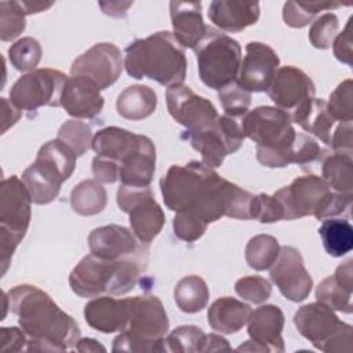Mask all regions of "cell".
Masks as SVG:
<instances>
[{
	"mask_svg": "<svg viewBox=\"0 0 353 353\" xmlns=\"http://www.w3.org/2000/svg\"><path fill=\"white\" fill-rule=\"evenodd\" d=\"M6 307L18 317L29 352H66L76 347L80 328L51 296L36 285L21 284L4 295Z\"/></svg>",
	"mask_w": 353,
	"mask_h": 353,
	"instance_id": "cell-1",
	"label": "cell"
},
{
	"mask_svg": "<svg viewBox=\"0 0 353 353\" xmlns=\"http://www.w3.org/2000/svg\"><path fill=\"white\" fill-rule=\"evenodd\" d=\"M236 188L201 161L171 165L160 179L168 210L193 215L207 225L226 216Z\"/></svg>",
	"mask_w": 353,
	"mask_h": 353,
	"instance_id": "cell-2",
	"label": "cell"
},
{
	"mask_svg": "<svg viewBox=\"0 0 353 353\" xmlns=\"http://www.w3.org/2000/svg\"><path fill=\"white\" fill-rule=\"evenodd\" d=\"M124 68L134 79H150L167 88L183 84L188 61L172 33L156 32L131 41L125 48Z\"/></svg>",
	"mask_w": 353,
	"mask_h": 353,
	"instance_id": "cell-3",
	"label": "cell"
},
{
	"mask_svg": "<svg viewBox=\"0 0 353 353\" xmlns=\"http://www.w3.org/2000/svg\"><path fill=\"white\" fill-rule=\"evenodd\" d=\"M245 138L256 143V160L270 168L288 167L296 132L288 112L276 106H258L241 119Z\"/></svg>",
	"mask_w": 353,
	"mask_h": 353,
	"instance_id": "cell-4",
	"label": "cell"
},
{
	"mask_svg": "<svg viewBox=\"0 0 353 353\" xmlns=\"http://www.w3.org/2000/svg\"><path fill=\"white\" fill-rule=\"evenodd\" d=\"M145 269L146 263L138 261H108L90 254L70 272L69 285L81 298L123 295L137 285Z\"/></svg>",
	"mask_w": 353,
	"mask_h": 353,
	"instance_id": "cell-5",
	"label": "cell"
},
{
	"mask_svg": "<svg viewBox=\"0 0 353 353\" xmlns=\"http://www.w3.org/2000/svg\"><path fill=\"white\" fill-rule=\"evenodd\" d=\"M273 196L279 201L285 221L307 215L324 221L345 212L353 199V194L332 192L320 176L313 174L295 178Z\"/></svg>",
	"mask_w": 353,
	"mask_h": 353,
	"instance_id": "cell-6",
	"label": "cell"
},
{
	"mask_svg": "<svg viewBox=\"0 0 353 353\" xmlns=\"http://www.w3.org/2000/svg\"><path fill=\"white\" fill-rule=\"evenodd\" d=\"M76 157L59 139L40 148L36 160L22 172V181L34 204H48L58 197L62 183L74 171Z\"/></svg>",
	"mask_w": 353,
	"mask_h": 353,
	"instance_id": "cell-7",
	"label": "cell"
},
{
	"mask_svg": "<svg viewBox=\"0 0 353 353\" xmlns=\"http://www.w3.org/2000/svg\"><path fill=\"white\" fill-rule=\"evenodd\" d=\"M32 197L17 175L4 178L0 185V254L1 274H6L12 254L25 237L30 218Z\"/></svg>",
	"mask_w": 353,
	"mask_h": 353,
	"instance_id": "cell-8",
	"label": "cell"
},
{
	"mask_svg": "<svg viewBox=\"0 0 353 353\" xmlns=\"http://www.w3.org/2000/svg\"><path fill=\"white\" fill-rule=\"evenodd\" d=\"M194 51L199 76L207 87L219 91L237 80L241 63V47L237 40L208 26Z\"/></svg>",
	"mask_w": 353,
	"mask_h": 353,
	"instance_id": "cell-9",
	"label": "cell"
},
{
	"mask_svg": "<svg viewBox=\"0 0 353 353\" xmlns=\"http://www.w3.org/2000/svg\"><path fill=\"white\" fill-rule=\"evenodd\" d=\"M294 324L299 334L321 352H352V325L341 321L332 309L319 301L299 307Z\"/></svg>",
	"mask_w": 353,
	"mask_h": 353,
	"instance_id": "cell-10",
	"label": "cell"
},
{
	"mask_svg": "<svg viewBox=\"0 0 353 353\" xmlns=\"http://www.w3.org/2000/svg\"><path fill=\"white\" fill-rule=\"evenodd\" d=\"M182 138H186L201 154V163L214 170L222 165L228 154L241 148L245 135L239 119L223 114L214 125L199 131H185Z\"/></svg>",
	"mask_w": 353,
	"mask_h": 353,
	"instance_id": "cell-11",
	"label": "cell"
},
{
	"mask_svg": "<svg viewBox=\"0 0 353 353\" xmlns=\"http://www.w3.org/2000/svg\"><path fill=\"white\" fill-rule=\"evenodd\" d=\"M68 77L55 69H34L21 76L10 90V101L19 110H36L41 106H61Z\"/></svg>",
	"mask_w": 353,
	"mask_h": 353,
	"instance_id": "cell-12",
	"label": "cell"
},
{
	"mask_svg": "<svg viewBox=\"0 0 353 353\" xmlns=\"http://www.w3.org/2000/svg\"><path fill=\"white\" fill-rule=\"evenodd\" d=\"M117 204L130 216V226L139 241L149 244L163 229L165 215L154 200L149 186L137 188L120 185Z\"/></svg>",
	"mask_w": 353,
	"mask_h": 353,
	"instance_id": "cell-13",
	"label": "cell"
},
{
	"mask_svg": "<svg viewBox=\"0 0 353 353\" xmlns=\"http://www.w3.org/2000/svg\"><path fill=\"white\" fill-rule=\"evenodd\" d=\"M88 247L92 255L108 261L131 259L148 265L149 248L138 240L132 230L120 225L95 228L88 234Z\"/></svg>",
	"mask_w": 353,
	"mask_h": 353,
	"instance_id": "cell-14",
	"label": "cell"
},
{
	"mask_svg": "<svg viewBox=\"0 0 353 353\" xmlns=\"http://www.w3.org/2000/svg\"><path fill=\"white\" fill-rule=\"evenodd\" d=\"M165 101L171 117L186 131L205 130L214 125L219 117L210 99L197 95L185 84L167 88Z\"/></svg>",
	"mask_w": 353,
	"mask_h": 353,
	"instance_id": "cell-15",
	"label": "cell"
},
{
	"mask_svg": "<svg viewBox=\"0 0 353 353\" xmlns=\"http://www.w3.org/2000/svg\"><path fill=\"white\" fill-rule=\"evenodd\" d=\"M121 51L112 43H98L77 57L70 66V76L91 79L101 90L114 84L123 70Z\"/></svg>",
	"mask_w": 353,
	"mask_h": 353,
	"instance_id": "cell-16",
	"label": "cell"
},
{
	"mask_svg": "<svg viewBox=\"0 0 353 353\" xmlns=\"http://www.w3.org/2000/svg\"><path fill=\"white\" fill-rule=\"evenodd\" d=\"M270 279L280 292L292 302L305 301L313 287L301 252L291 245L280 247L279 256L270 266Z\"/></svg>",
	"mask_w": 353,
	"mask_h": 353,
	"instance_id": "cell-17",
	"label": "cell"
},
{
	"mask_svg": "<svg viewBox=\"0 0 353 353\" xmlns=\"http://www.w3.org/2000/svg\"><path fill=\"white\" fill-rule=\"evenodd\" d=\"M279 65V55L270 46L251 41L245 46V55L240 63L236 83L248 92L268 91Z\"/></svg>",
	"mask_w": 353,
	"mask_h": 353,
	"instance_id": "cell-18",
	"label": "cell"
},
{
	"mask_svg": "<svg viewBox=\"0 0 353 353\" xmlns=\"http://www.w3.org/2000/svg\"><path fill=\"white\" fill-rule=\"evenodd\" d=\"M250 341L237 350L244 352H284V314L276 305H263L251 312L247 321Z\"/></svg>",
	"mask_w": 353,
	"mask_h": 353,
	"instance_id": "cell-19",
	"label": "cell"
},
{
	"mask_svg": "<svg viewBox=\"0 0 353 353\" xmlns=\"http://www.w3.org/2000/svg\"><path fill=\"white\" fill-rule=\"evenodd\" d=\"M168 325V316L157 296H132L131 316L124 331L141 339L157 342L164 339Z\"/></svg>",
	"mask_w": 353,
	"mask_h": 353,
	"instance_id": "cell-20",
	"label": "cell"
},
{
	"mask_svg": "<svg viewBox=\"0 0 353 353\" xmlns=\"http://www.w3.org/2000/svg\"><path fill=\"white\" fill-rule=\"evenodd\" d=\"M266 92L276 108L288 112L294 110L305 99L314 97L316 87L303 70L288 65L277 69Z\"/></svg>",
	"mask_w": 353,
	"mask_h": 353,
	"instance_id": "cell-21",
	"label": "cell"
},
{
	"mask_svg": "<svg viewBox=\"0 0 353 353\" xmlns=\"http://www.w3.org/2000/svg\"><path fill=\"white\" fill-rule=\"evenodd\" d=\"M131 306L132 298L116 299L112 295H101L85 303L84 319L91 328L99 332H121L128 325Z\"/></svg>",
	"mask_w": 353,
	"mask_h": 353,
	"instance_id": "cell-22",
	"label": "cell"
},
{
	"mask_svg": "<svg viewBox=\"0 0 353 353\" xmlns=\"http://www.w3.org/2000/svg\"><path fill=\"white\" fill-rule=\"evenodd\" d=\"M61 106L74 119H94L103 109V97L91 79L70 76L62 91Z\"/></svg>",
	"mask_w": 353,
	"mask_h": 353,
	"instance_id": "cell-23",
	"label": "cell"
},
{
	"mask_svg": "<svg viewBox=\"0 0 353 353\" xmlns=\"http://www.w3.org/2000/svg\"><path fill=\"white\" fill-rule=\"evenodd\" d=\"M117 165L121 185L137 188L149 186L156 171V148L152 139L139 135L137 146Z\"/></svg>",
	"mask_w": 353,
	"mask_h": 353,
	"instance_id": "cell-24",
	"label": "cell"
},
{
	"mask_svg": "<svg viewBox=\"0 0 353 353\" xmlns=\"http://www.w3.org/2000/svg\"><path fill=\"white\" fill-rule=\"evenodd\" d=\"M172 36L182 48H196L208 26L203 21L200 1H170Z\"/></svg>",
	"mask_w": 353,
	"mask_h": 353,
	"instance_id": "cell-25",
	"label": "cell"
},
{
	"mask_svg": "<svg viewBox=\"0 0 353 353\" xmlns=\"http://www.w3.org/2000/svg\"><path fill=\"white\" fill-rule=\"evenodd\" d=\"M261 15L258 1L215 0L208 7L210 21L223 32L237 33L258 22Z\"/></svg>",
	"mask_w": 353,
	"mask_h": 353,
	"instance_id": "cell-26",
	"label": "cell"
},
{
	"mask_svg": "<svg viewBox=\"0 0 353 353\" xmlns=\"http://www.w3.org/2000/svg\"><path fill=\"white\" fill-rule=\"evenodd\" d=\"M291 120L301 125L306 132L319 138L323 143L330 145L331 142V128L335 123L328 112L327 102L319 98H307L299 103L294 110Z\"/></svg>",
	"mask_w": 353,
	"mask_h": 353,
	"instance_id": "cell-27",
	"label": "cell"
},
{
	"mask_svg": "<svg viewBox=\"0 0 353 353\" xmlns=\"http://www.w3.org/2000/svg\"><path fill=\"white\" fill-rule=\"evenodd\" d=\"M251 306L230 296L214 301L207 312L210 327L219 334H234L248 321Z\"/></svg>",
	"mask_w": 353,
	"mask_h": 353,
	"instance_id": "cell-28",
	"label": "cell"
},
{
	"mask_svg": "<svg viewBox=\"0 0 353 353\" xmlns=\"http://www.w3.org/2000/svg\"><path fill=\"white\" fill-rule=\"evenodd\" d=\"M157 106V95L153 88L143 84H134L124 88L116 101L117 113L132 121L149 117Z\"/></svg>",
	"mask_w": 353,
	"mask_h": 353,
	"instance_id": "cell-29",
	"label": "cell"
},
{
	"mask_svg": "<svg viewBox=\"0 0 353 353\" xmlns=\"http://www.w3.org/2000/svg\"><path fill=\"white\" fill-rule=\"evenodd\" d=\"M139 134H134L120 127H105L95 132L91 148L97 156H102L119 163L138 143Z\"/></svg>",
	"mask_w": 353,
	"mask_h": 353,
	"instance_id": "cell-30",
	"label": "cell"
},
{
	"mask_svg": "<svg viewBox=\"0 0 353 353\" xmlns=\"http://www.w3.org/2000/svg\"><path fill=\"white\" fill-rule=\"evenodd\" d=\"M108 203L105 188L97 179H84L77 183L70 194V205L79 215L90 216L103 211Z\"/></svg>",
	"mask_w": 353,
	"mask_h": 353,
	"instance_id": "cell-31",
	"label": "cell"
},
{
	"mask_svg": "<svg viewBox=\"0 0 353 353\" xmlns=\"http://www.w3.org/2000/svg\"><path fill=\"white\" fill-rule=\"evenodd\" d=\"M323 181L338 193L353 194V160L349 154L334 153L324 157Z\"/></svg>",
	"mask_w": 353,
	"mask_h": 353,
	"instance_id": "cell-32",
	"label": "cell"
},
{
	"mask_svg": "<svg viewBox=\"0 0 353 353\" xmlns=\"http://www.w3.org/2000/svg\"><path fill=\"white\" fill-rule=\"evenodd\" d=\"M210 298V291L205 281L196 274L181 279L174 290V299L176 306L183 313H197L203 310Z\"/></svg>",
	"mask_w": 353,
	"mask_h": 353,
	"instance_id": "cell-33",
	"label": "cell"
},
{
	"mask_svg": "<svg viewBox=\"0 0 353 353\" xmlns=\"http://www.w3.org/2000/svg\"><path fill=\"white\" fill-rule=\"evenodd\" d=\"M324 250L331 256L339 258L353 248V228L346 219L328 218L319 228Z\"/></svg>",
	"mask_w": 353,
	"mask_h": 353,
	"instance_id": "cell-34",
	"label": "cell"
},
{
	"mask_svg": "<svg viewBox=\"0 0 353 353\" xmlns=\"http://www.w3.org/2000/svg\"><path fill=\"white\" fill-rule=\"evenodd\" d=\"M280 252V244L270 234H258L245 245V261L250 268L262 272L270 269Z\"/></svg>",
	"mask_w": 353,
	"mask_h": 353,
	"instance_id": "cell-35",
	"label": "cell"
},
{
	"mask_svg": "<svg viewBox=\"0 0 353 353\" xmlns=\"http://www.w3.org/2000/svg\"><path fill=\"white\" fill-rule=\"evenodd\" d=\"M353 287L339 283L334 276L325 277L316 288V298L332 310L352 313Z\"/></svg>",
	"mask_w": 353,
	"mask_h": 353,
	"instance_id": "cell-36",
	"label": "cell"
},
{
	"mask_svg": "<svg viewBox=\"0 0 353 353\" xmlns=\"http://www.w3.org/2000/svg\"><path fill=\"white\" fill-rule=\"evenodd\" d=\"M341 7L339 3L316 1H287L283 7V19L291 28L306 26L320 11Z\"/></svg>",
	"mask_w": 353,
	"mask_h": 353,
	"instance_id": "cell-37",
	"label": "cell"
},
{
	"mask_svg": "<svg viewBox=\"0 0 353 353\" xmlns=\"http://www.w3.org/2000/svg\"><path fill=\"white\" fill-rule=\"evenodd\" d=\"M92 138L91 127L87 123L79 119H72L61 125L57 139L69 146L74 154L80 157L91 148Z\"/></svg>",
	"mask_w": 353,
	"mask_h": 353,
	"instance_id": "cell-38",
	"label": "cell"
},
{
	"mask_svg": "<svg viewBox=\"0 0 353 353\" xmlns=\"http://www.w3.org/2000/svg\"><path fill=\"white\" fill-rule=\"evenodd\" d=\"M205 334L196 325H181L172 330L165 338L167 352L196 353L203 352Z\"/></svg>",
	"mask_w": 353,
	"mask_h": 353,
	"instance_id": "cell-39",
	"label": "cell"
},
{
	"mask_svg": "<svg viewBox=\"0 0 353 353\" xmlns=\"http://www.w3.org/2000/svg\"><path fill=\"white\" fill-rule=\"evenodd\" d=\"M11 65L19 70H34L41 59L40 43L33 37H22L8 48Z\"/></svg>",
	"mask_w": 353,
	"mask_h": 353,
	"instance_id": "cell-40",
	"label": "cell"
},
{
	"mask_svg": "<svg viewBox=\"0 0 353 353\" xmlns=\"http://www.w3.org/2000/svg\"><path fill=\"white\" fill-rule=\"evenodd\" d=\"M25 12L18 1L0 3V39L11 41L25 30Z\"/></svg>",
	"mask_w": 353,
	"mask_h": 353,
	"instance_id": "cell-41",
	"label": "cell"
},
{
	"mask_svg": "<svg viewBox=\"0 0 353 353\" xmlns=\"http://www.w3.org/2000/svg\"><path fill=\"white\" fill-rule=\"evenodd\" d=\"M219 102L225 114L233 119H241L251 105V92L243 90L236 81L218 91Z\"/></svg>",
	"mask_w": 353,
	"mask_h": 353,
	"instance_id": "cell-42",
	"label": "cell"
},
{
	"mask_svg": "<svg viewBox=\"0 0 353 353\" xmlns=\"http://www.w3.org/2000/svg\"><path fill=\"white\" fill-rule=\"evenodd\" d=\"M353 83L350 79L343 80L330 95L327 108L334 120L341 123L353 120Z\"/></svg>",
	"mask_w": 353,
	"mask_h": 353,
	"instance_id": "cell-43",
	"label": "cell"
},
{
	"mask_svg": "<svg viewBox=\"0 0 353 353\" xmlns=\"http://www.w3.org/2000/svg\"><path fill=\"white\" fill-rule=\"evenodd\" d=\"M338 18L332 12L323 14L319 17L309 30V40L313 47L319 50H327L334 43L338 33Z\"/></svg>",
	"mask_w": 353,
	"mask_h": 353,
	"instance_id": "cell-44",
	"label": "cell"
},
{
	"mask_svg": "<svg viewBox=\"0 0 353 353\" xmlns=\"http://www.w3.org/2000/svg\"><path fill=\"white\" fill-rule=\"evenodd\" d=\"M234 291L243 299L261 305L270 298L272 284L261 276H245L236 281Z\"/></svg>",
	"mask_w": 353,
	"mask_h": 353,
	"instance_id": "cell-45",
	"label": "cell"
},
{
	"mask_svg": "<svg viewBox=\"0 0 353 353\" xmlns=\"http://www.w3.org/2000/svg\"><path fill=\"white\" fill-rule=\"evenodd\" d=\"M327 150L323 149L312 137L306 134H296L295 142L291 148V163L307 165L324 160Z\"/></svg>",
	"mask_w": 353,
	"mask_h": 353,
	"instance_id": "cell-46",
	"label": "cell"
},
{
	"mask_svg": "<svg viewBox=\"0 0 353 353\" xmlns=\"http://www.w3.org/2000/svg\"><path fill=\"white\" fill-rule=\"evenodd\" d=\"M113 352H167L165 346V338L157 342H149L145 339H141L138 336L131 335L127 331H121L120 335H117L113 341Z\"/></svg>",
	"mask_w": 353,
	"mask_h": 353,
	"instance_id": "cell-47",
	"label": "cell"
},
{
	"mask_svg": "<svg viewBox=\"0 0 353 353\" xmlns=\"http://www.w3.org/2000/svg\"><path fill=\"white\" fill-rule=\"evenodd\" d=\"M207 226L208 225L201 219L183 212H175V216L172 219V228H174L175 236L179 240H183L188 243L199 240L207 230Z\"/></svg>",
	"mask_w": 353,
	"mask_h": 353,
	"instance_id": "cell-48",
	"label": "cell"
},
{
	"mask_svg": "<svg viewBox=\"0 0 353 353\" xmlns=\"http://www.w3.org/2000/svg\"><path fill=\"white\" fill-rule=\"evenodd\" d=\"M252 219L261 223H273L283 219V211L274 196L259 193L254 196L252 203Z\"/></svg>",
	"mask_w": 353,
	"mask_h": 353,
	"instance_id": "cell-49",
	"label": "cell"
},
{
	"mask_svg": "<svg viewBox=\"0 0 353 353\" xmlns=\"http://www.w3.org/2000/svg\"><path fill=\"white\" fill-rule=\"evenodd\" d=\"M352 17L345 29L334 40V55L338 61L352 66L353 65V41H352Z\"/></svg>",
	"mask_w": 353,
	"mask_h": 353,
	"instance_id": "cell-50",
	"label": "cell"
},
{
	"mask_svg": "<svg viewBox=\"0 0 353 353\" xmlns=\"http://www.w3.org/2000/svg\"><path fill=\"white\" fill-rule=\"evenodd\" d=\"M352 134H353L352 121L341 123L331 137L330 145H331L332 150L335 153L352 156V150H353V135Z\"/></svg>",
	"mask_w": 353,
	"mask_h": 353,
	"instance_id": "cell-51",
	"label": "cell"
},
{
	"mask_svg": "<svg viewBox=\"0 0 353 353\" xmlns=\"http://www.w3.org/2000/svg\"><path fill=\"white\" fill-rule=\"evenodd\" d=\"M28 345L26 334L17 327L0 328V352H19Z\"/></svg>",
	"mask_w": 353,
	"mask_h": 353,
	"instance_id": "cell-52",
	"label": "cell"
},
{
	"mask_svg": "<svg viewBox=\"0 0 353 353\" xmlns=\"http://www.w3.org/2000/svg\"><path fill=\"white\" fill-rule=\"evenodd\" d=\"M92 174L101 183H113L119 179V165L114 160L95 156L92 160Z\"/></svg>",
	"mask_w": 353,
	"mask_h": 353,
	"instance_id": "cell-53",
	"label": "cell"
},
{
	"mask_svg": "<svg viewBox=\"0 0 353 353\" xmlns=\"http://www.w3.org/2000/svg\"><path fill=\"white\" fill-rule=\"evenodd\" d=\"M1 134H4L10 127H12L21 117V112L11 101L1 98Z\"/></svg>",
	"mask_w": 353,
	"mask_h": 353,
	"instance_id": "cell-54",
	"label": "cell"
},
{
	"mask_svg": "<svg viewBox=\"0 0 353 353\" xmlns=\"http://www.w3.org/2000/svg\"><path fill=\"white\" fill-rule=\"evenodd\" d=\"M98 6L102 8L103 14L114 17V18H121L127 15V10L132 6L131 1H99Z\"/></svg>",
	"mask_w": 353,
	"mask_h": 353,
	"instance_id": "cell-55",
	"label": "cell"
},
{
	"mask_svg": "<svg viewBox=\"0 0 353 353\" xmlns=\"http://www.w3.org/2000/svg\"><path fill=\"white\" fill-rule=\"evenodd\" d=\"M218 350H230L228 341L216 334H205L203 352H218Z\"/></svg>",
	"mask_w": 353,
	"mask_h": 353,
	"instance_id": "cell-56",
	"label": "cell"
},
{
	"mask_svg": "<svg viewBox=\"0 0 353 353\" xmlns=\"http://www.w3.org/2000/svg\"><path fill=\"white\" fill-rule=\"evenodd\" d=\"M18 3L21 6V8L23 10L25 15L46 11L47 8H50L54 4L52 1H18Z\"/></svg>",
	"mask_w": 353,
	"mask_h": 353,
	"instance_id": "cell-57",
	"label": "cell"
},
{
	"mask_svg": "<svg viewBox=\"0 0 353 353\" xmlns=\"http://www.w3.org/2000/svg\"><path fill=\"white\" fill-rule=\"evenodd\" d=\"M76 349L79 352H105V346H102L97 339L94 338H83V339H79L77 345H76Z\"/></svg>",
	"mask_w": 353,
	"mask_h": 353,
	"instance_id": "cell-58",
	"label": "cell"
}]
</instances>
